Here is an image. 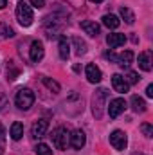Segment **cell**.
<instances>
[{
  "label": "cell",
  "mask_w": 153,
  "mask_h": 155,
  "mask_svg": "<svg viewBox=\"0 0 153 155\" xmlns=\"http://www.w3.org/2000/svg\"><path fill=\"white\" fill-rule=\"evenodd\" d=\"M108 99V90L106 88H97L92 96V114L96 119H101L105 114V105Z\"/></svg>",
  "instance_id": "cell-1"
},
{
  "label": "cell",
  "mask_w": 153,
  "mask_h": 155,
  "mask_svg": "<svg viewBox=\"0 0 153 155\" xmlns=\"http://www.w3.org/2000/svg\"><path fill=\"white\" fill-rule=\"evenodd\" d=\"M63 24H65L63 16L49 15V16L45 18V33H47V36H49V38L58 36V35L61 33V29H63Z\"/></svg>",
  "instance_id": "cell-2"
},
{
  "label": "cell",
  "mask_w": 153,
  "mask_h": 155,
  "mask_svg": "<svg viewBox=\"0 0 153 155\" xmlns=\"http://www.w3.org/2000/svg\"><path fill=\"white\" fill-rule=\"evenodd\" d=\"M34 103V92L31 88H20L15 96V105L20 110H29Z\"/></svg>",
  "instance_id": "cell-3"
},
{
  "label": "cell",
  "mask_w": 153,
  "mask_h": 155,
  "mask_svg": "<svg viewBox=\"0 0 153 155\" xmlns=\"http://www.w3.org/2000/svg\"><path fill=\"white\" fill-rule=\"evenodd\" d=\"M16 18H18V22H20V25L29 27V25L33 24V20H34L31 5L25 4V2H18V4H16Z\"/></svg>",
  "instance_id": "cell-4"
},
{
  "label": "cell",
  "mask_w": 153,
  "mask_h": 155,
  "mask_svg": "<svg viewBox=\"0 0 153 155\" xmlns=\"http://www.w3.org/2000/svg\"><path fill=\"white\" fill-rule=\"evenodd\" d=\"M69 132H67V128H63V126H58V128H54L52 130V134H50V139H52V143H54V146L58 148V150H67V146H69Z\"/></svg>",
  "instance_id": "cell-5"
},
{
  "label": "cell",
  "mask_w": 153,
  "mask_h": 155,
  "mask_svg": "<svg viewBox=\"0 0 153 155\" xmlns=\"http://www.w3.org/2000/svg\"><path fill=\"white\" fill-rule=\"evenodd\" d=\"M110 144L114 146L115 150H126L128 146V137L122 130H114L110 134Z\"/></svg>",
  "instance_id": "cell-6"
},
{
  "label": "cell",
  "mask_w": 153,
  "mask_h": 155,
  "mask_svg": "<svg viewBox=\"0 0 153 155\" xmlns=\"http://www.w3.org/2000/svg\"><path fill=\"white\" fill-rule=\"evenodd\" d=\"M126 110V101L122 99V97H115L110 101V107H108V116L115 119V117H119L122 112Z\"/></svg>",
  "instance_id": "cell-7"
},
{
  "label": "cell",
  "mask_w": 153,
  "mask_h": 155,
  "mask_svg": "<svg viewBox=\"0 0 153 155\" xmlns=\"http://www.w3.org/2000/svg\"><path fill=\"white\" fill-rule=\"evenodd\" d=\"M43 54H45L43 43H41L40 40H34V41L31 43V49H29V58H31V61H34V63L41 61V60H43Z\"/></svg>",
  "instance_id": "cell-8"
},
{
  "label": "cell",
  "mask_w": 153,
  "mask_h": 155,
  "mask_svg": "<svg viewBox=\"0 0 153 155\" xmlns=\"http://www.w3.org/2000/svg\"><path fill=\"white\" fill-rule=\"evenodd\" d=\"M69 144H70L72 148H76V150H81V148L86 144V135H85V132H83V130H74V132L70 134V137H69Z\"/></svg>",
  "instance_id": "cell-9"
},
{
  "label": "cell",
  "mask_w": 153,
  "mask_h": 155,
  "mask_svg": "<svg viewBox=\"0 0 153 155\" xmlns=\"http://www.w3.org/2000/svg\"><path fill=\"white\" fill-rule=\"evenodd\" d=\"M85 74H86V79H88V83H99L101 79H103V74H101V71H99V67L97 65H94V63H88L86 67H85Z\"/></svg>",
  "instance_id": "cell-10"
},
{
  "label": "cell",
  "mask_w": 153,
  "mask_h": 155,
  "mask_svg": "<svg viewBox=\"0 0 153 155\" xmlns=\"http://www.w3.org/2000/svg\"><path fill=\"white\" fill-rule=\"evenodd\" d=\"M112 87L115 88V92H119V94H124V92H128V88H130L126 78H122L121 74H114V76H112Z\"/></svg>",
  "instance_id": "cell-11"
},
{
  "label": "cell",
  "mask_w": 153,
  "mask_h": 155,
  "mask_svg": "<svg viewBox=\"0 0 153 155\" xmlns=\"http://www.w3.org/2000/svg\"><path fill=\"white\" fill-rule=\"evenodd\" d=\"M47 128H49V121L47 119H38L34 124H33V130H31V134H33V137H43L45 134H47Z\"/></svg>",
  "instance_id": "cell-12"
},
{
  "label": "cell",
  "mask_w": 153,
  "mask_h": 155,
  "mask_svg": "<svg viewBox=\"0 0 153 155\" xmlns=\"http://www.w3.org/2000/svg\"><path fill=\"white\" fill-rule=\"evenodd\" d=\"M81 29H83L88 36H97L99 31H101V27H99L94 20H85V22H81Z\"/></svg>",
  "instance_id": "cell-13"
},
{
  "label": "cell",
  "mask_w": 153,
  "mask_h": 155,
  "mask_svg": "<svg viewBox=\"0 0 153 155\" xmlns=\"http://www.w3.org/2000/svg\"><path fill=\"white\" fill-rule=\"evenodd\" d=\"M124 41H126V36L121 35V33H112V35L106 36V43L110 45V49H117V47L124 45Z\"/></svg>",
  "instance_id": "cell-14"
},
{
  "label": "cell",
  "mask_w": 153,
  "mask_h": 155,
  "mask_svg": "<svg viewBox=\"0 0 153 155\" xmlns=\"http://www.w3.org/2000/svg\"><path fill=\"white\" fill-rule=\"evenodd\" d=\"M9 135H11V139H13V141H20V139L24 137V124H22V123H18V121H15V123L11 124Z\"/></svg>",
  "instance_id": "cell-15"
},
{
  "label": "cell",
  "mask_w": 153,
  "mask_h": 155,
  "mask_svg": "<svg viewBox=\"0 0 153 155\" xmlns=\"http://www.w3.org/2000/svg\"><path fill=\"white\" fill-rule=\"evenodd\" d=\"M58 49H60V58L61 60H67L69 54H70V43L65 36H60V43H58Z\"/></svg>",
  "instance_id": "cell-16"
},
{
  "label": "cell",
  "mask_w": 153,
  "mask_h": 155,
  "mask_svg": "<svg viewBox=\"0 0 153 155\" xmlns=\"http://www.w3.org/2000/svg\"><path fill=\"white\" fill-rule=\"evenodd\" d=\"M132 61H133V52L132 51H124L119 56H115V63H119L121 67H128Z\"/></svg>",
  "instance_id": "cell-17"
},
{
  "label": "cell",
  "mask_w": 153,
  "mask_h": 155,
  "mask_svg": "<svg viewBox=\"0 0 153 155\" xmlns=\"http://www.w3.org/2000/svg\"><path fill=\"white\" fill-rule=\"evenodd\" d=\"M130 103H132V110H133V112H137V114L146 112V101H144L141 96H133Z\"/></svg>",
  "instance_id": "cell-18"
},
{
  "label": "cell",
  "mask_w": 153,
  "mask_h": 155,
  "mask_svg": "<svg viewBox=\"0 0 153 155\" xmlns=\"http://www.w3.org/2000/svg\"><path fill=\"white\" fill-rule=\"evenodd\" d=\"M139 67H141L144 72H150V71H151V60H150V52H141V54H139Z\"/></svg>",
  "instance_id": "cell-19"
},
{
  "label": "cell",
  "mask_w": 153,
  "mask_h": 155,
  "mask_svg": "<svg viewBox=\"0 0 153 155\" xmlns=\"http://www.w3.org/2000/svg\"><path fill=\"white\" fill-rule=\"evenodd\" d=\"M103 25H106L108 29H117L121 25V20L115 15H105L103 16Z\"/></svg>",
  "instance_id": "cell-20"
},
{
  "label": "cell",
  "mask_w": 153,
  "mask_h": 155,
  "mask_svg": "<svg viewBox=\"0 0 153 155\" xmlns=\"http://www.w3.org/2000/svg\"><path fill=\"white\" fill-rule=\"evenodd\" d=\"M41 81H43V85H45L50 92H54V94H58V92L61 90L60 83H58V81H54V79H50V78H41Z\"/></svg>",
  "instance_id": "cell-21"
},
{
  "label": "cell",
  "mask_w": 153,
  "mask_h": 155,
  "mask_svg": "<svg viewBox=\"0 0 153 155\" xmlns=\"http://www.w3.org/2000/svg\"><path fill=\"white\" fill-rule=\"evenodd\" d=\"M72 43H74V47H76V54L77 56H81V54L86 52V43L79 38V36H74V38H72Z\"/></svg>",
  "instance_id": "cell-22"
},
{
  "label": "cell",
  "mask_w": 153,
  "mask_h": 155,
  "mask_svg": "<svg viewBox=\"0 0 153 155\" xmlns=\"http://www.w3.org/2000/svg\"><path fill=\"white\" fill-rule=\"evenodd\" d=\"M121 16H122V20H124L126 24H133V22H135V15H133L132 9H128V7H121Z\"/></svg>",
  "instance_id": "cell-23"
},
{
  "label": "cell",
  "mask_w": 153,
  "mask_h": 155,
  "mask_svg": "<svg viewBox=\"0 0 153 155\" xmlns=\"http://www.w3.org/2000/svg\"><path fill=\"white\" fill-rule=\"evenodd\" d=\"M0 36H2V38H13V36H15V31H13L9 25L0 24Z\"/></svg>",
  "instance_id": "cell-24"
},
{
  "label": "cell",
  "mask_w": 153,
  "mask_h": 155,
  "mask_svg": "<svg viewBox=\"0 0 153 155\" xmlns=\"http://www.w3.org/2000/svg\"><path fill=\"white\" fill-rule=\"evenodd\" d=\"M34 152H36L38 155H52L50 146H49V144H45V143H40L38 146L34 148Z\"/></svg>",
  "instance_id": "cell-25"
},
{
  "label": "cell",
  "mask_w": 153,
  "mask_h": 155,
  "mask_svg": "<svg viewBox=\"0 0 153 155\" xmlns=\"http://www.w3.org/2000/svg\"><path fill=\"white\" fill-rule=\"evenodd\" d=\"M18 74H20V71L18 69H15V65H13V61H9L7 63V79H16L18 78Z\"/></svg>",
  "instance_id": "cell-26"
},
{
  "label": "cell",
  "mask_w": 153,
  "mask_h": 155,
  "mask_svg": "<svg viewBox=\"0 0 153 155\" xmlns=\"http://www.w3.org/2000/svg\"><path fill=\"white\" fill-rule=\"evenodd\" d=\"M139 79H141V78H139L137 72H133V71H130V72H128V79H126V81H128V85H135V83H139Z\"/></svg>",
  "instance_id": "cell-27"
},
{
  "label": "cell",
  "mask_w": 153,
  "mask_h": 155,
  "mask_svg": "<svg viewBox=\"0 0 153 155\" xmlns=\"http://www.w3.org/2000/svg\"><path fill=\"white\" fill-rule=\"evenodd\" d=\"M141 130H142V134H144L146 137H153V126L150 123H144V124L141 126Z\"/></svg>",
  "instance_id": "cell-28"
},
{
  "label": "cell",
  "mask_w": 153,
  "mask_h": 155,
  "mask_svg": "<svg viewBox=\"0 0 153 155\" xmlns=\"http://www.w3.org/2000/svg\"><path fill=\"white\" fill-rule=\"evenodd\" d=\"M29 2H31V5L36 7V9H41V7L45 5V0H29Z\"/></svg>",
  "instance_id": "cell-29"
},
{
  "label": "cell",
  "mask_w": 153,
  "mask_h": 155,
  "mask_svg": "<svg viewBox=\"0 0 153 155\" xmlns=\"http://www.w3.org/2000/svg\"><path fill=\"white\" fill-rule=\"evenodd\" d=\"M5 105H7V97H5V94H4V92L0 90V110H2V108H4Z\"/></svg>",
  "instance_id": "cell-30"
},
{
  "label": "cell",
  "mask_w": 153,
  "mask_h": 155,
  "mask_svg": "<svg viewBox=\"0 0 153 155\" xmlns=\"http://www.w3.org/2000/svg\"><path fill=\"white\" fill-rule=\"evenodd\" d=\"M4 153V130L0 126V155Z\"/></svg>",
  "instance_id": "cell-31"
},
{
  "label": "cell",
  "mask_w": 153,
  "mask_h": 155,
  "mask_svg": "<svg viewBox=\"0 0 153 155\" xmlns=\"http://www.w3.org/2000/svg\"><path fill=\"white\" fill-rule=\"evenodd\" d=\"M146 96H148V97H153V85H148V88H146Z\"/></svg>",
  "instance_id": "cell-32"
},
{
  "label": "cell",
  "mask_w": 153,
  "mask_h": 155,
  "mask_svg": "<svg viewBox=\"0 0 153 155\" xmlns=\"http://www.w3.org/2000/svg\"><path fill=\"white\" fill-rule=\"evenodd\" d=\"M7 5V0H0V9H4Z\"/></svg>",
  "instance_id": "cell-33"
},
{
  "label": "cell",
  "mask_w": 153,
  "mask_h": 155,
  "mask_svg": "<svg viewBox=\"0 0 153 155\" xmlns=\"http://www.w3.org/2000/svg\"><path fill=\"white\" fill-rule=\"evenodd\" d=\"M90 2H94V4H99V2H103V0H90Z\"/></svg>",
  "instance_id": "cell-34"
},
{
  "label": "cell",
  "mask_w": 153,
  "mask_h": 155,
  "mask_svg": "<svg viewBox=\"0 0 153 155\" xmlns=\"http://www.w3.org/2000/svg\"><path fill=\"white\" fill-rule=\"evenodd\" d=\"M133 155H144V153H133Z\"/></svg>",
  "instance_id": "cell-35"
}]
</instances>
